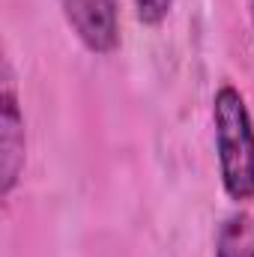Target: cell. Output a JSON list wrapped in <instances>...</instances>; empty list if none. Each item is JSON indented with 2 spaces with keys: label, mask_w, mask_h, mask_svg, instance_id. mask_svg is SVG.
Returning a JSON list of instances; mask_svg holds the SVG:
<instances>
[{
  "label": "cell",
  "mask_w": 254,
  "mask_h": 257,
  "mask_svg": "<svg viewBox=\"0 0 254 257\" xmlns=\"http://www.w3.org/2000/svg\"><path fill=\"white\" fill-rule=\"evenodd\" d=\"M248 6H251V27H254V0L248 3Z\"/></svg>",
  "instance_id": "cell-6"
},
{
  "label": "cell",
  "mask_w": 254,
  "mask_h": 257,
  "mask_svg": "<svg viewBox=\"0 0 254 257\" xmlns=\"http://www.w3.org/2000/svg\"><path fill=\"white\" fill-rule=\"evenodd\" d=\"M212 141L221 189L233 203L254 200V120L245 96L221 84L212 96Z\"/></svg>",
  "instance_id": "cell-1"
},
{
  "label": "cell",
  "mask_w": 254,
  "mask_h": 257,
  "mask_svg": "<svg viewBox=\"0 0 254 257\" xmlns=\"http://www.w3.org/2000/svg\"><path fill=\"white\" fill-rule=\"evenodd\" d=\"M66 27L84 51L108 57L123 42L120 0H57Z\"/></svg>",
  "instance_id": "cell-2"
},
{
  "label": "cell",
  "mask_w": 254,
  "mask_h": 257,
  "mask_svg": "<svg viewBox=\"0 0 254 257\" xmlns=\"http://www.w3.org/2000/svg\"><path fill=\"white\" fill-rule=\"evenodd\" d=\"M24 165H27V123L15 90L12 66L3 63V87H0V197L3 200L21 183Z\"/></svg>",
  "instance_id": "cell-3"
},
{
  "label": "cell",
  "mask_w": 254,
  "mask_h": 257,
  "mask_svg": "<svg viewBox=\"0 0 254 257\" xmlns=\"http://www.w3.org/2000/svg\"><path fill=\"white\" fill-rule=\"evenodd\" d=\"M215 257H254V215L251 212L236 209L218 224Z\"/></svg>",
  "instance_id": "cell-4"
},
{
  "label": "cell",
  "mask_w": 254,
  "mask_h": 257,
  "mask_svg": "<svg viewBox=\"0 0 254 257\" xmlns=\"http://www.w3.org/2000/svg\"><path fill=\"white\" fill-rule=\"evenodd\" d=\"M135 3V18L144 27H162L174 9V0H132Z\"/></svg>",
  "instance_id": "cell-5"
}]
</instances>
